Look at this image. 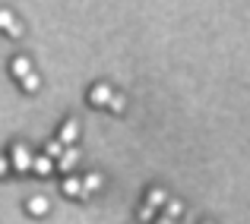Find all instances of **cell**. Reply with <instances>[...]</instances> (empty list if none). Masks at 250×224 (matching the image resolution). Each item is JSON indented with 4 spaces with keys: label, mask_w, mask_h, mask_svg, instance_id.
<instances>
[{
    "label": "cell",
    "mask_w": 250,
    "mask_h": 224,
    "mask_svg": "<svg viewBox=\"0 0 250 224\" xmlns=\"http://www.w3.org/2000/svg\"><path fill=\"white\" fill-rule=\"evenodd\" d=\"M44 151H48V155H51V158H57V155H61V151H63V142H61V139H54V142H48V149H44Z\"/></svg>",
    "instance_id": "cell-15"
},
{
    "label": "cell",
    "mask_w": 250,
    "mask_h": 224,
    "mask_svg": "<svg viewBox=\"0 0 250 224\" xmlns=\"http://www.w3.org/2000/svg\"><path fill=\"white\" fill-rule=\"evenodd\" d=\"M10 70H13V76H16V79H22L32 70V60H29V57H16V60L10 63Z\"/></svg>",
    "instance_id": "cell-10"
},
{
    "label": "cell",
    "mask_w": 250,
    "mask_h": 224,
    "mask_svg": "<svg viewBox=\"0 0 250 224\" xmlns=\"http://www.w3.org/2000/svg\"><path fill=\"white\" fill-rule=\"evenodd\" d=\"M76 136H80V123H76V120H67V123L61 127V136H57V139H61L63 146H73Z\"/></svg>",
    "instance_id": "cell-5"
},
{
    "label": "cell",
    "mask_w": 250,
    "mask_h": 224,
    "mask_svg": "<svg viewBox=\"0 0 250 224\" xmlns=\"http://www.w3.org/2000/svg\"><path fill=\"white\" fill-rule=\"evenodd\" d=\"M76 164H80V151H76L73 146H63V151L57 155V164H54V168H57V170H63V174H70Z\"/></svg>",
    "instance_id": "cell-2"
},
{
    "label": "cell",
    "mask_w": 250,
    "mask_h": 224,
    "mask_svg": "<svg viewBox=\"0 0 250 224\" xmlns=\"http://www.w3.org/2000/svg\"><path fill=\"white\" fill-rule=\"evenodd\" d=\"M13 22H16V16H13V13H10V10H0V29H3V32H6V29H10V25H13Z\"/></svg>",
    "instance_id": "cell-14"
},
{
    "label": "cell",
    "mask_w": 250,
    "mask_h": 224,
    "mask_svg": "<svg viewBox=\"0 0 250 224\" xmlns=\"http://www.w3.org/2000/svg\"><path fill=\"white\" fill-rule=\"evenodd\" d=\"M10 155H13V158H10V164L19 170V174H22V170H32V158H35V155H32V151L25 149L22 142H16V146L10 149Z\"/></svg>",
    "instance_id": "cell-1"
},
{
    "label": "cell",
    "mask_w": 250,
    "mask_h": 224,
    "mask_svg": "<svg viewBox=\"0 0 250 224\" xmlns=\"http://www.w3.org/2000/svg\"><path fill=\"white\" fill-rule=\"evenodd\" d=\"M6 168H10V161H6V158H0V177L6 174Z\"/></svg>",
    "instance_id": "cell-18"
},
{
    "label": "cell",
    "mask_w": 250,
    "mask_h": 224,
    "mask_svg": "<svg viewBox=\"0 0 250 224\" xmlns=\"http://www.w3.org/2000/svg\"><path fill=\"white\" fill-rule=\"evenodd\" d=\"M61 189H63V196L76 199V196H83V180H80V177H73V170H70V174H67V180L61 183Z\"/></svg>",
    "instance_id": "cell-4"
},
{
    "label": "cell",
    "mask_w": 250,
    "mask_h": 224,
    "mask_svg": "<svg viewBox=\"0 0 250 224\" xmlns=\"http://www.w3.org/2000/svg\"><path fill=\"white\" fill-rule=\"evenodd\" d=\"M104 108H108L111 114H124V108H127V98H124V95H111Z\"/></svg>",
    "instance_id": "cell-12"
},
{
    "label": "cell",
    "mask_w": 250,
    "mask_h": 224,
    "mask_svg": "<svg viewBox=\"0 0 250 224\" xmlns=\"http://www.w3.org/2000/svg\"><path fill=\"white\" fill-rule=\"evenodd\" d=\"M6 35H10V38H22V25H19V22H13L10 29H6Z\"/></svg>",
    "instance_id": "cell-16"
},
{
    "label": "cell",
    "mask_w": 250,
    "mask_h": 224,
    "mask_svg": "<svg viewBox=\"0 0 250 224\" xmlns=\"http://www.w3.org/2000/svg\"><path fill=\"white\" fill-rule=\"evenodd\" d=\"M152 215H155V208H152V205H146V208H143V212H140V218H143V221H149V218H152Z\"/></svg>",
    "instance_id": "cell-17"
},
{
    "label": "cell",
    "mask_w": 250,
    "mask_h": 224,
    "mask_svg": "<svg viewBox=\"0 0 250 224\" xmlns=\"http://www.w3.org/2000/svg\"><path fill=\"white\" fill-rule=\"evenodd\" d=\"M32 170H35V174H42V177H48L51 170H54V158H51V155H38V158H32Z\"/></svg>",
    "instance_id": "cell-6"
},
{
    "label": "cell",
    "mask_w": 250,
    "mask_h": 224,
    "mask_svg": "<svg viewBox=\"0 0 250 224\" xmlns=\"http://www.w3.org/2000/svg\"><path fill=\"white\" fill-rule=\"evenodd\" d=\"M111 95H114V92H111V85H108V82L92 85V89H89V101H92V108H104Z\"/></svg>",
    "instance_id": "cell-3"
},
{
    "label": "cell",
    "mask_w": 250,
    "mask_h": 224,
    "mask_svg": "<svg viewBox=\"0 0 250 224\" xmlns=\"http://www.w3.org/2000/svg\"><path fill=\"white\" fill-rule=\"evenodd\" d=\"M181 212H184V205L177 199H165V215H162V221H174V218H181Z\"/></svg>",
    "instance_id": "cell-8"
},
{
    "label": "cell",
    "mask_w": 250,
    "mask_h": 224,
    "mask_svg": "<svg viewBox=\"0 0 250 224\" xmlns=\"http://www.w3.org/2000/svg\"><path fill=\"white\" fill-rule=\"evenodd\" d=\"M165 199H168V193H165V189H149V196H146V205L159 208V205H165Z\"/></svg>",
    "instance_id": "cell-11"
},
{
    "label": "cell",
    "mask_w": 250,
    "mask_h": 224,
    "mask_svg": "<svg viewBox=\"0 0 250 224\" xmlns=\"http://www.w3.org/2000/svg\"><path fill=\"white\" fill-rule=\"evenodd\" d=\"M25 205H29V215H35V218H42V215H48L51 202L44 199V196H32V199L25 202Z\"/></svg>",
    "instance_id": "cell-7"
},
{
    "label": "cell",
    "mask_w": 250,
    "mask_h": 224,
    "mask_svg": "<svg viewBox=\"0 0 250 224\" xmlns=\"http://www.w3.org/2000/svg\"><path fill=\"white\" fill-rule=\"evenodd\" d=\"M19 82H22V89H25V92H38L42 79H38V73H32V70H29V73H25L22 79H19Z\"/></svg>",
    "instance_id": "cell-13"
},
{
    "label": "cell",
    "mask_w": 250,
    "mask_h": 224,
    "mask_svg": "<svg viewBox=\"0 0 250 224\" xmlns=\"http://www.w3.org/2000/svg\"><path fill=\"white\" fill-rule=\"evenodd\" d=\"M98 187H102V174H95V170H92V174H85V177H83V196L95 193Z\"/></svg>",
    "instance_id": "cell-9"
}]
</instances>
